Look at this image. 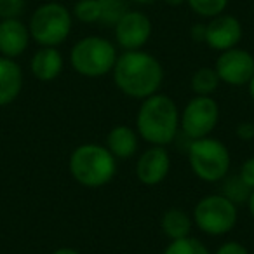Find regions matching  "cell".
<instances>
[{
	"label": "cell",
	"instance_id": "44dd1931",
	"mask_svg": "<svg viewBox=\"0 0 254 254\" xmlns=\"http://www.w3.org/2000/svg\"><path fill=\"white\" fill-rule=\"evenodd\" d=\"M251 188L240 180V176H230L223 185V197H226L228 200H232L233 204H240L246 202L251 195Z\"/></svg>",
	"mask_w": 254,
	"mask_h": 254
},
{
	"label": "cell",
	"instance_id": "d6986e66",
	"mask_svg": "<svg viewBox=\"0 0 254 254\" xmlns=\"http://www.w3.org/2000/svg\"><path fill=\"white\" fill-rule=\"evenodd\" d=\"M99 4H101L99 23L106 26H115L117 21L127 12L126 0H99Z\"/></svg>",
	"mask_w": 254,
	"mask_h": 254
},
{
	"label": "cell",
	"instance_id": "836d02e7",
	"mask_svg": "<svg viewBox=\"0 0 254 254\" xmlns=\"http://www.w3.org/2000/svg\"><path fill=\"white\" fill-rule=\"evenodd\" d=\"M253 254H254V253H253Z\"/></svg>",
	"mask_w": 254,
	"mask_h": 254
},
{
	"label": "cell",
	"instance_id": "d4e9b609",
	"mask_svg": "<svg viewBox=\"0 0 254 254\" xmlns=\"http://www.w3.org/2000/svg\"><path fill=\"white\" fill-rule=\"evenodd\" d=\"M239 176H240V180H242L244 183L251 188V190H254V157L247 159L246 162L242 164Z\"/></svg>",
	"mask_w": 254,
	"mask_h": 254
},
{
	"label": "cell",
	"instance_id": "5bb4252c",
	"mask_svg": "<svg viewBox=\"0 0 254 254\" xmlns=\"http://www.w3.org/2000/svg\"><path fill=\"white\" fill-rule=\"evenodd\" d=\"M23 71L14 60L0 56V106H7L19 96Z\"/></svg>",
	"mask_w": 254,
	"mask_h": 254
},
{
	"label": "cell",
	"instance_id": "4dcf8cb0",
	"mask_svg": "<svg viewBox=\"0 0 254 254\" xmlns=\"http://www.w3.org/2000/svg\"><path fill=\"white\" fill-rule=\"evenodd\" d=\"M167 5H171V7H178V5H183L187 0H164Z\"/></svg>",
	"mask_w": 254,
	"mask_h": 254
},
{
	"label": "cell",
	"instance_id": "4316f807",
	"mask_svg": "<svg viewBox=\"0 0 254 254\" xmlns=\"http://www.w3.org/2000/svg\"><path fill=\"white\" fill-rule=\"evenodd\" d=\"M237 136H239L240 139H244V141H247V139H253L254 138V124H239V127H237Z\"/></svg>",
	"mask_w": 254,
	"mask_h": 254
},
{
	"label": "cell",
	"instance_id": "277c9868",
	"mask_svg": "<svg viewBox=\"0 0 254 254\" xmlns=\"http://www.w3.org/2000/svg\"><path fill=\"white\" fill-rule=\"evenodd\" d=\"M117 49L103 37H85L78 40L70 53V63L77 73L89 78H98L113 70Z\"/></svg>",
	"mask_w": 254,
	"mask_h": 254
},
{
	"label": "cell",
	"instance_id": "83f0119b",
	"mask_svg": "<svg viewBox=\"0 0 254 254\" xmlns=\"http://www.w3.org/2000/svg\"><path fill=\"white\" fill-rule=\"evenodd\" d=\"M191 39L195 42H204L205 40V25H193L191 28Z\"/></svg>",
	"mask_w": 254,
	"mask_h": 254
},
{
	"label": "cell",
	"instance_id": "ac0fdd59",
	"mask_svg": "<svg viewBox=\"0 0 254 254\" xmlns=\"http://www.w3.org/2000/svg\"><path fill=\"white\" fill-rule=\"evenodd\" d=\"M219 85V77L212 68H200L191 77V89L197 96H211Z\"/></svg>",
	"mask_w": 254,
	"mask_h": 254
},
{
	"label": "cell",
	"instance_id": "7a4b0ae2",
	"mask_svg": "<svg viewBox=\"0 0 254 254\" xmlns=\"http://www.w3.org/2000/svg\"><path fill=\"white\" fill-rule=\"evenodd\" d=\"M136 126L145 141L155 146L171 143L180 126L176 103L166 94H152L139 106Z\"/></svg>",
	"mask_w": 254,
	"mask_h": 254
},
{
	"label": "cell",
	"instance_id": "e0dca14e",
	"mask_svg": "<svg viewBox=\"0 0 254 254\" xmlns=\"http://www.w3.org/2000/svg\"><path fill=\"white\" fill-rule=\"evenodd\" d=\"M162 230L171 240L188 237L191 230V219L181 209H169L162 216Z\"/></svg>",
	"mask_w": 254,
	"mask_h": 254
},
{
	"label": "cell",
	"instance_id": "6da1fadb",
	"mask_svg": "<svg viewBox=\"0 0 254 254\" xmlns=\"http://www.w3.org/2000/svg\"><path fill=\"white\" fill-rule=\"evenodd\" d=\"M113 80L124 94L145 99L159 91L164 80L162 64L155 56L143 51H126L117 56Z\"/></svg>",
	"mask_w": 254,
	"mask_h": 254
},
{
	"label": "cell",
	"instance_id": "cb8c5ba5",
	"mask_svg": "<svg viewBox=\"0 0 254 254\" xmlns=\"http://www.w3.org/2000/svg\"><path fill=\"white\" fill-rule=\"evenodd\" d=\"M26 0H0V18L14 19L19 18L25 11Z\"/></svg>",
	"mask_w": 254,
	"mask_h": 254
},
{
	"label": "cell",
	"instance_id": "2e32d148",
	"mask_svg": "<svg viewBox=\"0 0 254 254\" xmlns=\"http://www.w3.org/2000/svg\"><path fill=\"white\" fill-rule=\"evenodd\" d=\"M106 145H108V152L115 159H129L138 150V136L131 127L117 126L108 132Z\"/></svg>",
	"mask_w": 254,
	"mask_h": 254
},
{
	"label": "cell",
	"instance_id": "52a82bcc",
	"mask_svg": "<svg viewBox=\"0 0 254 254\" xmlns=\"http://www.w3.org/2000/svg\"><path fill=\"white\" fill-rule=\"evenodd\" d=\"M193 219L207 235H225L237 223V205L223 195H207L195 205Z\"/></svg>",
	"mask_w": 254,
	"mask_h": 254
},
{
	"label": "cell",
	"instance_id": "484cf974",
	"mask_svg": "<svg viewBox=\"0 0 254 254\" xmlns=\"http://www.w3.org/2000/svg\"><path fill=\"white\" fill-rule=\"evenodd\" d=\"M216 254H249L247 249L239 242H225L218 251Z\"/></svg>",
	"mask_w": 254,
	"mask_h": 254
},
{
	"label": "cell",
	"instance_id": "d6a6232c",
	"mask_svg": "<svg viewBox=\"0 0 254 254\" xmlns=\"http://www.w3.org/2000/svg\"><path fill=\"white\" fill-rule=\"evenodd\" d=\"M132 2L141 4V5H150V4H153V2H157V0H132Z\"/></svg>",
	"mask_w": 254,
	"mask_h": 254
},
{
	"label": "cell",
	"instance_id": "f546056e",
	"mask_svg": "<svg viewBox=\"0 0 254 254\" xmlns=\"http://www.w3.org/2000/svg\"><path fill=\"white\" fill-rule=\"evenodd\" d=\"M247 204H249V212H251V216L254 218V190L251 191L249 198H247Z\"/></svg>",
	"mask_w": 254,
	"mask_h": 254
},
{
	"label": "cell",
	"instance_id": "603a6c76",
	"mask_svg": "<svg viewBox=\"0 0 254 254\" xmlns=\"http://www.w3.org/2000/svg\"><path fill=\"white\" fill-rule=\"evenodd\" d=\"M73 16L80 23H99L101 4L99 0H78L73 7Z\"/></svg>",
	"mask_w": 254,
	"mask_h": 254
},
{
	"label": "cell",
	"instance_id": "3957f363",
	"mask_svg": "<svg viewBox=\"0 0 254 254\" xmlns=\"http://www.w3.org/2000/svg\"><path fill=\"white\" fill-rule=\"evenodd\" d=\"M70 173L80 185L98 188L110 183L117 173L115 157L98 143L80 145L70 157Z\"/></svg>",
	"mask_w": 254,
	"mask_h": 254
},
{
	"label": "cell",
	"instance_id": "8992f818",
	"mask_svg": "<svg viewBox=\"0 0 254 254\" xmlns=\"http://www.w3.org/2000/svg\"><path fill=\"white\" fill-rule=\"evenodd\" d=\"M191 171L204 181H219L226 178L230 169V152L219 139H193L188 150Z\"/></svg>",
	"mask_w": 254,
	"mask_h": 254
},
{
	"label": "cell",
	"instance_id": "ffe728a7",
	"mask_svg": "<svg viewBox=\"0 0 254 254\" xmlns=\"http://www.w3.org/2000/svg\"><path fill=\"white\" fill-rule=\"evenodd\" d=\"M187 4L195 14L202 18H214L225 12L228 7V0H187Z\"/></svg>",
	"mask_w": 254,
	"mask_h": 254
},
{
	"label": "cell",
	"instance_id": "7402d4cb",
	"mask_svg": "<svg viewBox=\"0 0 254 254\" xmlns=\"http://www.w3.org/2000/svg\"><path fill=\"white\" fill-rule=\"evenodd\" d=\"M164 254H211L207 247L197 239L191 237H183V239L173 240L169 246L166 247Z\"/></svg>",
	"mask_w": 254,
	"mask_h": 254
},
{
	"label": "cell",
	"instance_id": "5b68a950",
	"mask_svg": "<svg viewBox=\"0 0 254 254\" xmlns=\"http://www.w3.org/2000/svg\"><path fill=\"white\" fill-rule=\"evenodd\" d=\"M30 37L42 47H56L71 32V12L58 2H47L35 9L30 18Z\"/></svg>",
	"mask_w": 254,
	"mask_h": 254
},
{
	"label": "cell",
	"instance_id": "7c38bea8",
	"mask_svg": "<svg viewBox=\"0 0 254 254\" xmlns=\"http://www.w3.org/2000/svg\"><path fill=\"white\" fill-rule=\"evenodd\" d=\"M169 169L171 159L166 148L164 146H152L139 157L138 166H136V174H138L141 183L153 187V185H159L160 181L166 180Z\"/></svg>",
	"mask_w": 254,
	"mask_h": 254
},
{
	"label": "cell",
	"instance_id": "ba28073f",
	"mask_svg": "<svg viewBox=\"0 0 254 254\" xmlns=\"http://www.w3.org/2000/svg\"><path fill=\"white\" fill-rule=\"evenodd\" d=\"M219 108L211 96H195L180 117L181 129L191 139L205 138L218 124Z\"/></svg>",
	"mask_w": 254,
	"mask_h": 254
},
{
	"label": "cell",
	"instance_id": "8fae6325",
	"mask_svg": "<svg viewBox=\"0 0 254 254\" xmlns=\"http://www.w3.org/2000/svg\"><path fill=\"white\" fill-rule=\"evenodd\" d=\"M242 39V25L232 14H219L211 18V21L205 25V40L211 49L214 51H228L237 47V44Z\"/></svg>",
	"mask_w": 254,
	"mask_h": 254
},
{
	"label": "cell",
	"instance_id": "30bf717a",
	"mask_svg": "<svg viewBox=\"0 0 254 254\" xmlns=\"http://www.w3.org/2000/svg\"><path fill=\"white\" fill-rule=\"evenodd\" d=\"M152 21L139 11H127L115 25V39L122 49L138 51L150 40Z\"/></svg>",
	"mask_w": 254,
	"mask_h": 254
},
{
	"label": "cell",
	"instance_id": "9a60e30c",
	"mask_svg": "<svg viewBox=\"0 0 254 254\" xmlns=\"http://www.w3.org/2000/svg\"><path fill=\"white\" fill-rule=\"evenodd\" d=\"M30 68L35 78L42 82H51L58 78V75L63 70V56L56 47H42L33 54Z\"/></svg>",
	"mask_w": 254,
	"mask_h": 254
},
{
	"label": "cell",
	"instance_id": "f1b7e54d",
	"mask_svg": "<svg viewBox=\"0 0 254 254\" xmlns=\"http://www.w3.org/2000/svg\"><path fill=\"white\" fill-rule=\"evenodd\" d=\"M53 254H80V253H78V251H75V249H70V247H61V249L54 251Z\"/></svg>",
	"mask_w": 254,
	"mask_h": 254
},
{
	"label": "cell",
	"instance_id": "4fadbf2b",
	"mask_svg": "<svg viewBox=\"0 0 254 254\" xmlns=\"http://www.w3.org/2000/svg\"><path fill=\"white\" fill-rule=\"evenodd\" d=\"M30 44V30L18 18L0 21V54L5 58L21 56Z\"/></svg>",
	"mask_w": 254,
	"mask_h": 254
},
{
	"label": "cell",
	"instance_id": "9c48e42d",
	"mask_svg": "<svg viewBox=\"0 0 254 254\" xmlns=\"http://www.w3.org/2000/svg\"><path fill=\"white\" fill-rule=\"evenodd\" d=\"M214 70L219 80L230 85L249 84V80L254 75V58L247 51L232 47V49L223 51L219 54Z\"/></svg>",
	"mask_w": 254,
	"mask_h": 254
},
{
	"label": "cell",
	"instance_id": "1f68e13d",
	"mask_svg": "<svg viewBox=\"0 0 254 254\" xmlns=\"http://www.w3.org/2000/svg\"><path fill=\"white\" fill-rule=\"evenodd\" d=\"M249 94H251V98L254 99V75H253V78L249 80Z\"/></svg>",
	"mask_w": 254,
	"mask_h": 254
}]
</instances>
